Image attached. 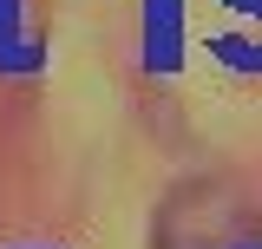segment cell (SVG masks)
<instances>
[{
  "label": "cell",
  "instance_id": "obj_1",
  "mask_svg": "<svg viewBox=\"0 0 262 249\" xmlns=\"http://www.w3.org/2000/svg\"><path fill=\"white\" fill-rule=\"evenodd\" d=\"M243 236H249V203L229 177L184 184L158 217V249H243Z\"/></svg>",
  "mask_w": 262,
  "mask_h": 249
}]
</instances>
